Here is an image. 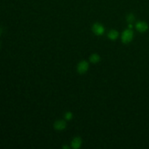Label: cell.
<instances>
[{"mask_svg":"<svg viewBox=\"0 0 149 149\" xmlns=\"http://www.w3.org/2000/svg\"><path fill=\"white\" fill-rule=\"evenodd\" d=\"M72 117H73V115L71 112H67L65 114V118L66 120H69L72 118Z\"/></svg>","mask_w":149,"mask_h":149,"instance_id":"obj_10","label":"cell"},{"mask_svg":"<svg viewBox=\"0 0 149 149\" xmlns=\"http://www.w3.org/2000/svg\"><path fill=\"white\" fill-rule=\"evenodd\" d=\"M129 27L130 29H131V28L132 27V25L131 23H129Z\"/></svg>","mask_w":149,"mask_h":149,"instance_id":"obj_12","label":"cell"},{"mask_svg":"<svg viewBox=\"0 0 149 149\" xmlns=\"http://www.w3.org/2000/svg\"><path fill=\"white\" fill-rule=\"evenodd\" d=\"M136 29L138 31L143 33L148 29V24L145 22L139 21L136 24Z\"/></svg>","mask_w":149,"mask_h":149,"instance_id":"obj_4","label":"cell"},{"mask_svg":"<svg viewBox=\"0 0 149 149\" xmlns=\"http://www.w3.org/2000/svg\"><path fill=\"white\" fill-rule=\"evenodd\" d=\"M92 31L95 35L101 36L104 34L105 29L101 24L99 23H95L92 26Z\"/></svg>","mask_w":149,"mask_h":149,"instance_id":"obj_2","label":"cell"},{"mask_svg":"<svg viewBox=\"0 0 149 149\" xmlns=\"http://www.w3.org/2000/svg\"><path fill=\"white\" fill-rule=\"evenodd\" d=\"M118 36H119V33L115 30H111L108 33V37L112 40H114L116 39Z\"/></svg>","mask_w":149,"mask_h":149,"instance_id":"obj_7","label":"cell"},{"mask_svg":"<svg viewBox=\"0 0 149 149\" xmlns=\"http://www.w3.org/2000/svg\"><path fill=\"white\" fill-rule=\"evenodd\" d=\"M66 126V123L63 120H58L55 122L54 124V127L57 130H62L65 129Z\"/></svg>","mask_w":149,"mask_h":149,"instance_id":"obj_5","label":"cell"},{"mask_svg":"<svg viewBox=\"0 0 149 149\" xmlns=\"http://www.w3.org/2000/svg\"><path fill=\"white\" fill-rule=\"evenodd\" d=\"M100 60V57L97 54H93L90 57V61L93 63H96L98 62Z\"/></svg>","mask_w":149,"mask_h":149,"instance_id":"obj_8","label":"cell"},{"mask_svg":"<svg viewBox=\"0 0 149 149\" xmlns=\"http://www.w3.org/2000/svg\"><path fill=\"white\" fill-rule=\"evenodd\" d=\"M133 37V31L130 29H126L122 33L121 40L123 43L128 44L132 40Z\"/></svg>","mask_w":149,"mask_h":149,"instance_id":"obj_1","label":"cell"},{"mask_svg":"<svg viewBox=\"0 0 149 149\" xmlns=\"http://www.w3.org/2000/svg\"><path fill=\"white\" fill-rule=\"evenodd\" d=\"M62 148H67V149H69L70 147H69V146H63Z\"/></svg>","mask_w":149,"mask_h":149,"instance_id":"obj_11","label":"cell"},{"mask_svg":"<svg viewBox=\"0 0 149 149\" xmlns=\"http://www.w3.org/2000/svg\"><path fill=\"white\" fill-rule=\"evenodd\" d=\"M135 20V17L133 14L132 13H129L126 16V21L129 23H132Z\"/></svg>","mask_w":149,"mask_h":149,"instance_id":"obj_9","label":"cell"},{"mask_svg":"<svg viewBox=\"0 0 149 149\" xmlns=\"http://www.w3.org/2000/svg\"><path fill=\"white\" fill-rule=\"evenodd\" d=\"M88 68V63L86 61H81L79 63L77 67V70L78 73L80 74L86 72Z\"/></svg>","mask_w":149,"mask_h":149,"instance_id":"obj_3","label":"cell"},{"mask_svg":"<svg viewBox=\"0 0 149 149\" xmlns=\"http://www.w3.org/2000/svg\"><path fill=\"white\" fill-rule=\"evenodd\" d=\"M81 142L82 141L80 137H76L72 140L71 142V146L74 149H77L81 146Z\"/></svg>","mask_w":149,"mask_h":149,"instance_id":"obj_6","label":"cell"}]
</instances>
